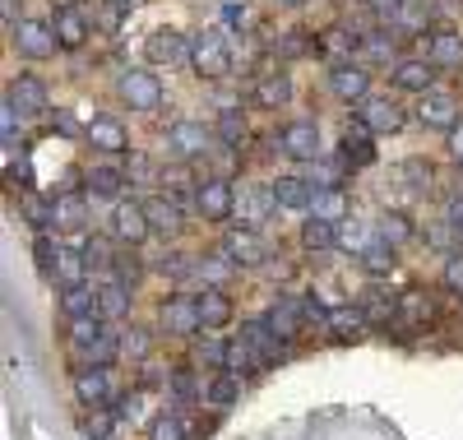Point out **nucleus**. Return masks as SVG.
<instances>
[{"mask_svg":"<svg viewBox=\"0 0 463 440\" xmlns=\"http://www.w3.org/2000/svg\"><path fill=\"white\" fill-rule=\"evenodd\" d=\"M144 56L153 65H190V56H195V37H185L181 28H153L148 43H144Z\"/></svg>","mask_w":463,"mask_h":440,"instance_id":"1","label":"nucleus"},{"mask_svg":"<svg viewBox=\"0 0 463 440\" xmlns=\"http://www.w3.org/2000/svg\"><path fill=\"white\" fill-rule=\"evenodd\" d=\"M195 214L209 218V223H227L237 214V190H232L227 177H209L195 186Z\"/></svg>","mask_w":463,"mask_h":440,"instance_id":"2","label":"nucleus"},{"mask_svg":"<svg viewBox=\"0 0 463 440\" xmlns=\"http://www.w3.org/2000/svg\"><path fill=\"white\" fill-rule=\"evenodd\" d=\"M121 102L130 111H153L163 102V79L153 70H126L121 74Z\"/></svg>","mask_w":463,"mask_h":440,"instance_id":"3","label":"nucleus"},{"mask_svg":"<svg viewBox=\"0 0 463 440\" xmlns=\"http://www.w3.org/2000/svg\"><path fill=\"white\" fill-rule=\"evenodd\" d=\"M222 255L237 264V269H255V264L269 260V246H264V236L255 227H232L222 236Z\"/></svg>","mask_w":463,"mask_h":440,"instance_id":"4","label":"nucleus"},{"mask_svg":"<svg viewBox=\"0 0 463 440\" xmlns=\"http://www.w3.org/2000/svg\"><path fill=\"white\" fill-rule=\"evenodd\" d=\"M190 70H195L200 79H222L232 70V52L218 33H200L195 37V56H190Z\"/></svg>","mask_w":463,"mask_h":440,"instance_id":"5","label":"nucleus"},{"mask_svg":"<svg viewBox=\"0 0 463 440\" xmlns=\"http://www.w3.org/2000/svg\"><path fill=\"white\" fill-rule=\"evenodd\" d=\"M329 93L338 98V102H366L371 98V70L366 65H353V61H343V65H334L329 70Z\"/></svg>","mask_w":463,"mask_h":440,"instance_id":"6","label":"nucleus"},{"mask_svg":"<svg viewBox=\"0 0 463 440\" xmlns=\"http://www.w3.org/2000/svg\"><path fill=\"white\" fill-rule=\"evenodd\" d=\"M357 121L371 130V135H399L403 130V107L394 98H366L357 107Z\"/></svg>","mask_w":463,"mask_h":440,"instance_id":"7","label":"nucleus"},{"mask_svg":"<svg viewBox=\"0 0 463 440\" xmlns=\"http://www.w3.org/2000/svg\"><path fill=\"white\" fill-rule=\"evenodd\" d=\"M14 43H19V52L24 56H33V61H52L56 56V28L52 24H43V19H24L19 28H14Z\"/></svg>","mask_w":463,"mask_h":440,"instance_id":"8","label":"nucleus"},{"mask_svg":"<svg viewBox=\"0 0 463 440\" xmlns=\"http://www.w3.org/2000/svg\"><path fill=\"white\" fill-rule=\"evenodd\" d=\"M417 116H421V126H431V130H454L458 126V102H454L449 89H431V93H421Z\"/></svg>","mask_w":463,"mask_h":440,"instance_id":"9","label":"nucleus"},{"mask_svg":"<svg viewBox=\"0 0 463 440\" xmlns=\"http://www.w3.org/2000/svg\"><path fill=\"white\" fill-rule=\"evenodd\" d=\"M279 148L288 158H297V163H311V158H320V130L316 121H292L279 130Z\"/></svg>","mask_w":463,"mask_h":440,"instance_id":"10","label":"nucleus"},{"mask_svg":"<svg viewBox=\"0 0 463 440\" xmlns=\"http://www.w3.org/2000/svg\"><path fill=\"white\" fill-rule=\"evenodd\" d=\"M269 190H274V205L283 214H311L316 209V186L301 181V177H279Z\"/></svg>","mask_w":463,"mask_h":440,"instance_id":"11","label":"nucleus"},{"mask_svg":"<svg viewBox=\"0 0 463 440\" xmlns=\"http://www.w3.org/2000/svg\"><path fill=\"white\" fill-rule=\"evenodd\" d=\"M158 320H163L167 334H195L204 325V320H200V297H167Z\"/></svg>","mask_w":463,"mask_h":440,"instance_id":"12","label":"nucleus"},{"mask_svg":"<svg viewBox=\"0 0 463 440\" xmlns=\"http://www.w3.org/2000/svg\"><path fill=\"white\" fill-rule=\"evenodd\" d=\"M111 232L121 236L126 246H139L144 236L153 232V227H148V214H144V205H135V199H121V205L111 209Z\"/></svg>","mask_w":463,"mask_h":440,"instance_id":"13","label":"nucleus"},{"mask_svg":"<svg viewBox=\"0 0 463 440\" xmlns=\"http://www.w3.org/2000/svg\"><path fill=\"white\" fill-rule=\"evenodd\" d=\"M209 144H213V130H204L200 121H176V126L167 130V148H172L176 158H204Z\"/></svg>","mask_w":463,"mask_h":440,"instance_id":"14","label":"nucleus"},{"mask_svg":"<svg viewBox=\"0 0 463 440\" xmlns=\"http://www.w3.org/2000/svg\"><path fill=\"white\" fill-rule=\"evenodd\" d=\"M84 139L98 153H130V135H126V126L116 121V116H93V121L84 126Z\"/></svg>","mask_w":463,"mask_h":440,"instance_id":"15","label":"nucleus"},{"mask_svg":"<svg viewBox=\"0 0 463 440\" xmlns=\"http://www.w3.org/2000/svg\"><path fill=\"white\" fill-rule=\"evenodd\" d=\"M74 394H80V404H89V408L102 413V408L111 404V394H116V380H111L107 367H93V371L74 376Z\"/></svg>","mask_w":463,"mask_h":440,"instance_id":"16","label":"nucleus"},{"mask_svg":"<svg viewBox=\"0 0 463 440\" xmlns=\"http://www.w3.org/2000/svg\"><path fill=\"white\" fill-rule=\"evenodd\" d=\"M427 61H431L436 70H458V65H463V33L436 28V33L427 37Z\"/></svg>","mask_w":463,"mask_h":440,"instance_id":"17","label":"nucleus"},{"mask_svg":"<svg viewBox=\"0 0 463 440\" xmlns=\"http://www.w3.org/2000/svg\"><path fill=\"white\" fill-rule=\"evenodd\" d=\"M431 79H436V65L427 56H408L394 65V89L403 93H431Z\"/></svg>","mask_w":463,"mask_h":440,"instance_id":"18","label":"nucleus"},{"mask_svg":"<svg viewBox=\"0 0 463 440\" xmlns=\"http://www.w3.org/2000/svg\"><path fill=\"white\" fill-rule=\"evenodd\" d=\"M52 28H56V43L65 47V52H80L84 43H89V19L74 10V5H65V10H56V19H52Z\"/></svg>","mask_w":463,"mask_h":440,"instance_id":"19","label":"nucleus"},{"mask_svg":"<svg viewBox=\"0 0 463 440\" xmlns=\"http://www.w3.org/2000/svg\"><path fill=\"white\" fill-rule=\"evenodd\" d=\"M5 98H10L19 111H47V84H43L37 74H19V79H10Z\"/></svg>","mask_w":463,"mask_h":440,"instance_id":"20","label":"nucleus"},{"mask_svg":"<svg viewBox=\"0 0 463 440\" xmlns=\"http://www.w3.org/2000/svg\"><path fill=\"white\" fill-rule=\"evenodd\" d=\"M61 311H65L70 320L98 315L102 306H98V283H93V278H89V283H70V288H61Z\"/></svg>","mask_w":463,"mask_h":440,"instance_id":"21","label":"nucleus"},{"mask_svg":"<svg viewBox=\"0 0 463 440\" xmlns=\"http://www.w3.org/2000/svg\"><path fill=\"white\" fill-rule=\"evenodd\" d=\"M301 325H306V311H301V301H274L269 306V330L279 334V343H288V339H297L301 334Z\"/></svg>","mask_w":463,"mask_h":440,"instance_id":"22","label":"nucleus"},{"mask_svg":"<svg viewBox=\"0 0 463 440\" xmlns=\"http://www.w3.org/2000/svg\"><path fill=\"white\" fill-rule=\"evenodd\" d=\"M200 320H204V330H227L232 325V297L222 288H204L200 292Z\"/></svg>","mask_w":463,"mask_h":440,"instance_id":"23","label":"nucleus"},{"mask_svg":"<svg viewBox=\"0 0 463 440\" xmlns=\"http://www.w3.org/2000/svg\"><path fill=\"white\" fill-rule=\"evenodd\" d=\"M269 209H279V205H274V190H269V186H264V190H260V186H246V190L237 195V214H241L246 227H255Z\"/></svg>","mask_w":463,"mask_h":440,"instance_id":"24","label":"nucleus"},{"mask_svg":"<svg viewBox=\"0 0 463 440\" xmlns=\"http://www.w3.org/2000/svg\"><path fill=\"white\" fill-rule=\"evenodd\" d=\"M316 47H320L334 65H343V61H353V52H357L362 43L353 37V28H343V24H338V28H329V33H320V37H316Z\"/></svg>","mask_w":463,"mask_h":440,"instance_id":"25","label":"nucleus"},{"mask_svg":"<svg viewBox=\"0 0 463 440\" xmlns=\"http://www.w3.org/2000/svg\"><path fill=\"white\" fill-rule=\"evenodd\" d=\"M301 246L311 251V255H325V251H334V246H338V227L311 214V218L301 223Z\"/></svg>","mask_w":463,"mask_h":440,"instance_id":"26","label":"nucleus"},{"mask_svg":"<svg viewBox=\"0 0 463 440\" xmlns=\"http://www.w3.org/2000/svg\"><path fill=\"white\" fill-rule=\"evenodd\" d=\"M98 306L107 320H121L130 311V283L126 278H107V283H98Z\"/></svg>","mask_w":463,"mask_h":440,"instance_id":"27","label":"nucleus"},{"mask_svg":"<svg viewBox=\"0 0 463 440\" xmlns=\"http://www.w3.org/2000/svg\"><path fill=\"white\" fill-rule=\"evenodd\" d=\"M362 325H366V311H362V306H334V311L325 315V330H329L334 339H357Z\"/></svg>","mask_w":463,"mask_h":440,"instance_id":"28","label":"nucleus"},{"mask_svg":"<svg viewBox=\"0 0 463 440\" xmlns=\"http://www.w3.org/2000/svg\"><path fill=\"white\" fill-rule=\"evenodd\" d=\"M343 158H347L353 167H371V163H375V144H371V130H366L362 121H357V130L343 135Z\"/></svg>","mask_w":463,"mask_h":440,"instance_id":"29","label":"nucleus"},{"mask_svg":"<svg viewBox=\"0 0 463 440\" xmlns=\"http://www.w3.org/2000/svg\"><path fill=\"white\" fill-rule=\"evenodd\" d=\"M250 98H255L260 107H283V102L292 98V84H288V74H264V79H255Z\"/></svg>","mask_w":463,"mask_h":440,"instance_id":"30","label":"nucleus"},{"mask_svg":"<svg viewBox=\"0 0 463 440\" xmlns=\"http://www.w3.org/2000/svg\"><path fill=\"white\" fill-rule=\"evenodd\" d=\"M144 214H148V227H153V232H176V223H181L176 195H153L148 205H144Z\"/></svg>","mask_w":463,"mask_h":440,"instance_id":"31","label":"nucleus"},{"mask_svg":"<svg viewBox=\"0 0 463 440\" xmlns=\"http://www.w3.org/2000/svg\"><path fill=\"white\" fill-rule=\"evenodd\" d=\"M237 389H241V376H232V371H222L209 389H204V408H213V413H227L232 404H237Z\"/></svg>","mask_w":463,"mask_h":440,"instance_id":"32","label":"nucleus"},{"mask_svg":"<svg viewBox=\"0 0 463 440\" xmlns=\"http://www.w3.org/2000/svg\"><path fill=\"white\" fill-rule=\"evenodd\" d=\"M264 367V352L255 348V343H246V339H237L227 348V367L222 371H232V376H246V371H260Z\"/></svg>","mask_w":463,"mask_h":440,"instance_id":"33","label":"nucleus"},{"mask_svg":"<svg viewBox=\"0 0 463 440\" xmlns=\"http://www.w3.org/2000/svg\"><path fill=\"white\" fill-rule=\"evenodd\" d=\"M102 334H107V315H102V311H98V315H84V320H70V343L80 348V352L93 348Z\"/></svg>","mask_w":463,"mask_h":440,"instance_id":"34","label":"nucleus"},{"mask_svg":"<svg viewBox=\"0 0 463 440\" xmlns=\"http://www.w3.org/2000/svg\"><path fill=\"white\" fill-rule=\"evenodd\" d=\"M84 186L93 190V195H102V199H116L126 190V172L121 167H93L89 177H84Z\"/></svg>","mask_w":463,"mask_h":440,"instance_id":"35","label":"nucleus"},{"mask_svg":"<svg viewBox=\"0 0 463 440\" xmlns=\"http://www.w3.org/2000/svg\"><path fill=\"white\" fill-rule=\"evenodd\" d=\"M241 339H246V343H255L264 357H279V334L269 330V315H255V320H246Z\"/></svg>","mask_w":463,"mask_h":440,"instance_id":"36","label":"nucleus"},{"mask_svg":"<svg viewBox=\"0 0 463 440\" xmlns=\"http://www.w3.org/2000/svg\"><path fill=\"white\" fill-rule=\"evenodd\" d=\"M116 352H121V334H111V330H107L93 348H84V352H80V362H84V371H93V367H107Z\"/></svg>","mask_w":463,"mask_h":440,"instance_id":"37","label":"nucleus"},{"mask_svg":"<svg viewBox=\"0 0 463 440\" xmlns=\"http://www.w3.org/2000/svg\"><path fill=\"white\" fill-rule=\"evenodd\" d=\"M213 130H218L222 144H241V139H246V116H241V107H222Z\"/></svg>","mask_w":463,"mask_h":440,"instance_id":"38","label":"nucleus"},{"mask_svg":"<svg viewBox=\"0 0 463 440\" xmlns=\"http://www.w3.org/2000/svg\"><path fill=\"white\" fill-rule=\"evenodd\" d=\"M371 273H390L394 269V246L390 242H380V236H371V242H366V251L357 255Z\"/></svg>","mask_w":463,"mask_h":440,"instance_id":"39","label":"nucleus"},{"mask_svg":"<svg viewBox=\"0 0 463 440\" xmlns=\"http://www.w3.org/2000/svg\"><path fill=\"white\" fill-rule=\"evenodd\" d=\"M343 209H347V199H343V190H316V218H325V223H338L343 218Z\"/></svg>","mask_w":463,"mask_h":440,"instance_id":"40","label":"nucleus"},{"mask_svg":"<svg viewBox=\"0 0 463 440\" xmlns=\"http://www.w3.org/2000/svg\"><path fill=\"white\" fill-rule=\"evenodd\" d=\"M357 56L362 61H390L394 56V43H390V33H371V37H362V47H357Z\"/></svg>","mask_w":463,"mask_h":440,"instance_id":"41","label":"nucleus"},{"mask_svg":"<svg viewBox=\"0 0 463 440\" xmlns=\"http://www.w3.org/2000/svg\"><path fill=\"white\" fill-rule=\"evenodd\" d=\"M408 232H412V227H408V218H403V214H384V218H380V242L403 246V242H408Z\"/></svg>","mask_w":463,"mask_h":440,"instance_id":"42","label":"nucleus"},{"mask_svg":"<svg viewBox=\"0 0 463 440\" xmlns=\"http://www.w3.org/2000/svg\"><path fill=\"white\" fill-rule=\"evenodd\" d=\"M80 223H84V199H74V195L56 199V232L61 227H80Z\"/></svg>","mask_w":463,"mask_h":440,"instance_id":"43","label":"nucleus"},{"mask_svg":"<svg viewBox=\"0 0 463 440\" xmlns=\"http://www.w3.org/2000/svg\"><path fill=\"white\" fill-rule=\"evenodd\" d=\"M153 440H185V422H181V413H163L158 422H153Z\"/></svg>","mask_w":463,"mask_h":440,"instance_id":"44","label":"nucleus"},{"mask_svg":"<svg viewBox=\"0 0 463 440\" xmlns=\"http://www.w3.org/2000/svg\"><path fill=\"white\" fill-rule=\"evenodd\" d=\"M172 398H176V404H190V398H204V389L195 385V376H190V371H176L172 376Z\"/></svg>","mask_w":463,"mask_h":440,"instance_id":"45","label":"nucleus"},{"mask_svg":"<svg viewBox=\"0 0 463 440\" xmlns=\"http://www.w3.org/2000/svg\"><path fill=\"white\" fill-rule=\"evenodd\" d=\"M126 177H130V181H153V177H158V172H153V158L130 153V158H126Z\"/></svg>","mask_w":463,"mask_h":440,"instance_id":"46","label":"nucleus"},{"mask_svg":"<svg viewBox=\"0 0 463 440\" xmlns=\"http://www.w3.org/2000/svg\"><path fill=\"white\" fill-rule=\"evenodd\" d=\"M371 5V14L380 19V24H394L399 14H403V0H366Z\"/></svg>","mask_w":463,"mask_h":440,"instance_id":"47","label":"nucleus"},{"mask_svg":"<svg viewBox=\"0 0 463 440\" xmlns=\"http://www.w3.org/2000/svg\"><path fill=\"white\" fill-rule=\"evenodd\" d=\"M227 348H232V343H218V339H204V343H200V357H204V362H209V367H227Z\"/></svg>","mask_w":463,"mask_h":440,"instance_id":"48","label":"nucleus"},{"mask_svg":"<svg viewBox=\"0 0 463 440\" xmlns=\"http://www.w3.org/2000/svg\"><path fill=\"white\" fill-rule=\"evenodd\" d=\"M445 288L449 292H463V255H449L445 260Z\"/></svg>","mask_w":463,"mask_h":440,"instance_id":"49","label":"nucleus"},{"mask_svg":"<svg viewBox=\"0 0 463 440\" xmlns=\"http://www.w3.org/2000/svg\"><path fill=\"white\" fill-rule=\"evenodd\" d=\"M121 352H130V357H144V352H148V334H144V330H130V334L121 339Z\"/></svg>","mask_w":463,"mask_h":440,"instance_id":"50","label":"nucleus"},{"mask_svg":"<svg viewBox=\"0 0 463 440\" xmlns=\"http://www.w3.org/2000/svg\"><path fill=\"white\" fill-rule=\"evenodd\" d=\"M84 435H89V440H111V413H98V417L84 426Z\"/></svg>","mask_w":463,"mask_h":440,"instance_id":"51","label":"nucleus"},{"mask_svg":"<svg viewBox=\"0 0 463 440\" xmlns=\"http://www.w3.org/2000/svg\"><path fill=\"white\" fill-rule=\"evenodd\" d=\"M84 264H89V269H102V264H107V251H102V242H98V236H93V242L84 246Z\"/></svg>","mask_w":463,"mask_h":440,"instance_id":"52","label":"nucleus"},{"mask_svg":"<svg viewBox=\"0 0 463 440\" xmlns=\"http://www.w3.org/2000/svg\"><path fill=\"white\" fill-rule=\"evenodd\" d=\"M222 19H227V28H246V10L237 5V0H227V5H222Z\"/></svg>","mask_w":463,"mask_h":440,"instance_id":"53","label":"nucleus"},{"mask_svg":"<svg viewBox=\"0 0 463 440\" xmlns=\"http://www.w3.org/2000/svg\"><path fill=\"white\" fill-rule=\"evenodd\" d=\"M445 218H449V227H454V232H463V195L449 205V214H445Z\"/></svg>","mask_w":463,"mask_h":440,"instance_id":"54","label":"nucleus"},{"mask_svg":"<svg viewBox=\"0 0 463 440\" xmlns=\"http://www.w3.org/2000/svg\"><path fill=\"white\" fill-rule=\"evenodd\" d=\"M449 153H454L458 163H463V121H458V126L449 130Z\"/></svg>","mask_w":463,"mask_h":440,"instance_id":"55","label":"nucleus"},{"mask_svg":"<svg viewBox=\"0 0 463 440\" xmlns=\"http://www.w3.org/2000/svg\"><path fill=\"white\" fill-rule=\"evenodd\" d=\"M107 5H116V10H135V5H144V0H107Z\"/></svg>","mask_w":463,"mask_h":440,"instance_id":"56","label":"nucleus"},{"mask_svg":"<svg viewBox=\"0 0 463 440\" xmlns=\"http://www.w3.org/2000/svg\"><path fill=\"white\" fill-rule=\"evenodd\" d=\"M279 5H283V10H301V5H306V0H279Z\"/></svg>","mask_w":463,"mask_h":440,"instance_id":"57","label":"nucleus"}]
</instances>
